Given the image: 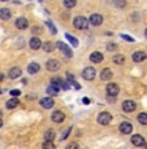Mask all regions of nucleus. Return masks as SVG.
<instances>
[{
	"label": "nucleus",
	"instance_id": "c03bdc74",
	"mask_svg": "<svg viewBox=\"0 0 147 149\" xmlns=\"http://www.w3.org/2000/svg\"><path fill=\"white\" fill-rule=\"evenodd\" d=\"M145 145H146V148H147V144H145Z\"/></svg>",
	"mask_w": 147,
	"mask_h": 149
},
{
	"label": "nucleus",
	"instance_id": "7c9ffc66",
	"mask_svg": "<svg viewBox=\"0 0 147 149\" xmlns=\"http://www.w3.org/2000/svg\"><path fill=\"white\" fill-rule=\"evenodd\" d=\"M115 5L119 8H124L126 5V1L125 0H115Z\"/></svg>",
	"mask_w": 147,
	"mask_h": 149
},
{
	"label": "nucleus",
	"instance_id": "39448f33",
	"mask_svg": "<svg viewBox=\"0 0 147 149\" xmlns=\"http://www.w3.org/2000/svg\"><path fill=\"white\" fill-rule=\"evenodd\" d=\"M120 92V87L116 84V83H109V84L107 86V93L108 96L113 97V96H117Z\"/></svg>",
	"mask_w": 147,
	"mask_h": 149
},
{
	"label": "nucleus",
	"instance_id": "c9c22d12",
	"mask_svg": "<svg viewBox=\"0 0 147 149\" xmlns=\"http://www.w3.org/2000/svg\"><path fill=\"white\" fill-rule=\"evenodd\" d=\"M72 148H78V144L77 143H72V144H69L67 147V149H72Z\"/></svg>",
	"mask_w": 147,
	"mask_h": 149
},
{
	"label": "nucleus",
	"instance_id": "473e14b6",
	"mask_svg": "<svg viewBox=\"0 0 147 149\" xmlns=\"http://www.w3.org/2000/svg\"><path fill=\"white\" fill-rule=\"evenodd\" d=\"M43 148H55V145H53V143H51V141H47V140H46V143L44 144H43Z\"/></svg>",
	"mask_w": 147,
	"mask_h": 149
},
{
	"label": "nucleus",
	"instance_id": "aec40b11",
	"mask_svg": "<svg viewBox=\"0 0 147 149\" xmlns=\"http://www.w3.org/2000/svg\"><path fill=\"white\" fill-rule=\"evenodd\" d=\"M39 70H40V66H39V64H37V62H31V64L27 66V71L30 74H37Z\"/></svg>",
	"mask_w": 147,
	"mask_h": 149
},
{
	"label": "nucleus",
	"instance_id": "cd10ccee",
	"mask_svg": "<svg viewBox=\"0 0 147 149\" xmlns=\"http://www.w3.org/2000/svg\"><path fill=\"white\" fill-rule=\"evenodd\" d=\"M65 38H67L68 40L72 43V45H74V47H77V45H78V40H77L76 38H73L70 34H65Z\"/></svg>",
	"mask_w": 147,
	"mask_h": 149
},
{
	"label": "nucleus",
	"instance_id": "a211bd4d",
	"mask_svg": "<svg viewBox=\"0 0 147 149\" xmlns=\"http://www.w3.org/2000/svg\"><path fill=\"white\" fill-rule=\"evenodd\" d=\"M112 77H113V74H112L111 69H104V70H102V73H100V78H102L103 81H109Z\"/></svg>",
	"mask_w": 147,
	"mask_h": 149
},
{
	"label": "nucleus",
	"instance_id": "c756f323",
	"mask_svg": "<svg viewBox=\"0 0 147 149\" xmlns=\"http://www.w3.org/2000/svg\"><path fill=\"white\" fill-rule=\"evenodd\" d=\"M46 25H47V26H48V29H50V30H51V34H53V35H55V34L57 33L56 27H55L53 25H52V24H51V22H50V21H47V22H46Z\"/></svg>",
	"mask_w": 147,
	"mask_h": 149
},
{
	"label": "nucleus",
	"instance_id": "7ed1b4c3",
	"mask_svg": "<svg viewBox=\"0 0 147 149\" xmlns=\"http://www.w3.org/2000/svg\"><path fill=\"white\" fill-rule=\"evenodd\" d=\"M111 121H112V116L108 113V111H102V113L98 116V122H99L100 125H103V126L108 125Z\"/></svg>",
	"mask_w": 147,
	"mask_h": 149
},
{
	"label": "nucleus",
	"instance_id": "f8f14e48",
	"mask_svg": "<svg viewBox=\"0 0 147 149\" xmlns=\"http://www.w3.org/2000/svg\"><path fill=\"white\" fill-rule=\"evenodd\" d=\"M103 22V17L100 16V14L95 13V14H91L90 17V24L94 25V26H99V25H102Z\"/></svg>",
	"mask_w": 147,
	"mask_h": 149
},
{
	"label": "nucleus",
	"instance_id": "2f4dec72",
	"mask_svg": "<svg viewBox=\"0 0 147 149\" xmlns=\"http://www.w3.org/2000/svg\"><path fill=\"white\" fill-rule=\"evenodd\" d=\"M107 49H108V51H115V49H117V44H115V43H109V44L107 45Z\"/></svg>",
	"mask_w": 147,
	"mask_h": 149
},
{
	"label": "nucleus",
	"instance_id": "5701e85b",
	"mask_svg": "<svg viewBox=\"0 0 147 149\" xmlns=\"http://www.w3.org/2000/svg\"><path fill=\"white\" fill-rule=\"evenodd\" d=\"M43 49H44L46 52H52V51L55 49L53 43H51V42H46L44 44H43Z\"/></svg>",
	"mask_w": 147,
	"mask_h": 149
},
{
	"label": "nucleus",
	"instance_id": "58836bf2",
	"mask_svg": "<svg viewBox=\"0 0 147 149\" xmlns=\"http://www.w3.org/2000/svg\"><path fill=\"white\" fill-rule=\"evenodd\" d=\"M83 102H85V104H89L90 101H89V99H83Z\"/></svg>",
	"mask_w": 147,
	"mask_h": 149
},
{
	"label": "nucleus",
	"instance_id": "f257e3e1",
	"mask_svg": "<svg viewBox=\"0 0 147 149\" xmlns=\"http://www.w3.org/2000/svg\"><path fill=\"white\" fill-rule=\"evenodd\" d=\"M73 25L76 29H78V30H86V29L89 27V21L86 17H82V16H78L74 18L73 21Z\"/></svg>",
	"mask_w": 147,
	"mask_h": 149
},
{
	"label": "nucleus",
	"instance_id": "a878e982",
	"mask_svg": "<svg viewBox=\"0 0 147 149\" xmlns=\"http://www.w3.org/2000/svg\"><path fill=\"white\" fill-rule=\"evenodd\" d=\"M138 122H139L141 125H147V113L138 114Z\"/></svg>",
	"mask_w": 147,
	"mask_h": 149
},
{
	"label": "nucleus",
	"instance_id": "f704fd0d",
	"mask_svg": "<svg viewBox=\"0 0 147 149\" xmlns=\"http://www.w3.org/2000/svg\"><path fill=\"white\" fill-rule=\"evenodd\" d=\"M21 95V92H20L18 90H12L11 91V96H20Z\"/></svg>",
	"mask_w": 147,
	"mask_h": 149
},
{
	"label": "nucleus",
	"instance_id": "9d476101",
	"mask_svg": "<svg viewBox=\"0 0 147 149\" xmlns=\"http://www.w3.org/2000/svg\"><path fill=\"white\" fill-rule=\"evenodd\" d=\"M51 118H52V121H53V122H56V123H61V122L65 119V116H64V113H63V111L56 110V111H53V113H52Z\"/></svg>",
	"mask_w": 147,
	"mask_h": 149
},
{
	"label": "nucleus",
	"instance_id": "423d86ee",
	"mask_svg": "<svg viewBox=\"0 0 147 149\" xmlns=\"http://www.w3.org/2000/svg\"><path fill=\"white\" fill-rule=\"evenodd\" d=\"M14 25H16V27L18 29V30H25V29H27V26H29V21L25 17H20V18L16 19Z\"/></svg>",
	"mask_w": 147,
	"mask_h": 149
},
{
	"label": "nucleus",
	"instance_id": "6e6552de",
	"mask_svg": "<svg viewBox=\"0 0 147 149\" xmlns=\"http://www.w3.org/2000/svg\"><path fill=\"white\" fill-rule=\"evenodd\" d=\"M46 66H47L48 71H57L61 65H60V62L57 61V60H50V61L46 64Z\"/></svg>",
	"mask_w": 147,
	"mask_h": 149
},
{
	"label": "nucleus",
	"instance_id": "b1692460",
	"mask_svg": "<svg viewBox=\"0 0 147 149\" xmlns=\"http://www.w3.org/2000/svg\"><path fill=\"white\" fill-rule=\"evenodd\" d=\"M124 61H125V57L122 56V54H116V56H113V62L117 65H121L124 64Z\"/></svg>",
	"mask_w": 147,
	"mask_h": 149
},
{
	"label": "nucleus",
	"instance_id": "72a5a7b5",
	"mask_svg": "<svg viewBox=\"0 0 147 149\" xmlns=\"http://www.w3.org/2000/svg\"><path fill=\"white\" fill-rule=\"evenodd\" d=\"M121 38L125 39V40H128V42H134V39H133V38H130V36L125 35V34H121Z\"/></svg>",
	"mask_w": 147,
	"mask_h": 149
},
{
	"label": "nucleus",
	"instance_id": "9b49d317",
	"mask_svg": "<svg viewBox=\"0 0 147 149\" xmlns=\"http://www.w3.org/2000/svg\"><path fill=\"white\" fill-rule=\"evenodd\" d=\"M132 143H133V145H135V147H143V145L146 144L143 136H141V135H133L132 136Z\"/></svg>",
	"mask_w": 147,
	"mask_h": 149
},
{
	"label": "nucleus",
	"instance_id": "f03ea898",
	"mask_svg": "<svg viewBox=\"0 0 147 149\" xmlns=\"http://www.w3.org/2000/svg\"><path fill=\"white\" fill-rule=\"evenodd\" d=\"M95 75H96V71H95V69L91 68V66L85 68L82 71V77H83V79H86V81H93L95 78Z\"/></svg>",
	"mask_w": 147,
	"mask_h": 149
},
{
	"label": "nucleus",
	"instance_id": "79ce46f5",
	"mask_svg": "<svg viewBox=\"0 0 147 149\" xmlns=\"http://www.w3.org/2000/svg\"><path fill=\"white\" fill-rule=\"evenodd\" d=\"M1 117H3V113H1V111H0V118H1Z\"/></svg>",
	"mask_w": 147,
	"mask_h": 149
},
{
	"label": "nucleus",
	"instance_id": "c85d7f7f",
	"mask_svg": "<svg viewBox=\"0 0 147 149\" xmlns=\"http://www.w3.org/2000/svg\"><path fill=\"white\" fill-rule=\"evenodd\" d=\"M77 4V0H64V7L67 8H73Z\"/></svg>",
	"mask_w": 147,
	"mask_h": 149
},
{
	"label": "nucleus",
	"instance_id": "4468645a",
	"mask_svg": "<svg viewBox=\"0 0 147 149\" xmlns=\"http://www.w3.org/2000/svg\"><path fill=\"white\" fill-rule=\"evenodd\" d=\"M146 57H147V54L145 52H142V51H137V52L133 53V61L134 62H142Z\"/></svg>",
	"mask_w": 147,
	"mask_h": 149
},
{
	"label": "nucleus",
	"instance_id": "4be33fe9",
	"mask_svg": "<svg viewBox=\"0 0 147 149\" xmlns=\"http://www.w3.org/2000/svg\"><path fill=\"white\" fill-rule=\"evenodd\" d=\"M55 131L53 130H47L46 131V134H44V139L47 140V141H52V140L55 139Z\"/></svg>",
	"mask_w": 147,
	"mask_h": 149
},
{
	"label": "nucleus",
	"instance_id": "a19ab883",
	"mask_svg": "<svg viewBox=\"0 0 147 149\" xmlns=\"http://www.w3.org/2000/svg\"><path fill=\"white\" fill-rule=\"evenodd\" d=\"M145 36L147 38V29H146V31H145Z\"/></svg>",
	"mask_w": 147,
	"mask_h": 149
},
{
	"label": "nucleus",
	"instance_id": "e433bc0d",
	"mask_svg": "<svg viewBox=\"0 0 147 149\" xmlns=\"http://www.w3.org/2000/svg\"><path fill=\"white\" fill-rule=\"evenodd\" d=\"M70 130H72V127H69V128H68V130H67V132H65V134H64V135H63V140H64V139H67V136H68V134H69V132H70Z\"/></svg>",
	"mask_w": 147,
	"mask_h": 149
},
{
	"label": "nucleus",
	"instance_id": "4c0bfd02",
	"mask_svg": "<svg viewBox=\"0 0 147 149\" xmlns=\"http://www.w3.org/2000/svg\"><path fill=\"white\" fill-rule=\"evenodd\" d=\"M3 79H4V75H3V73H0V82H1Z\"/></svg>",
	"mask_w": 147,
	"mask_h": 149
},
{
	"label": "nucleus",
	"instance_id": "393cba45",
	"mask_svg": "<svg viewBox=\"0 0 147 149\" xmlns=\"http://www.w3.org/2000/svg\"><path fill=\"white\" fill-rule=\"evenodd\" d=\"M47 92L50 93V95H57V92H59V87L55 84H51L50 87L47 88Z\"/></svg>",
	"mask_w": 147,
	"mask_h": 149
},
{
	"label": "nucleus",
	"instance_id": "412c9836",
	"mask_svg": "<svg viewBox=\"0 0 147 149\" xmlns=\"http://www.w3.org/2000/svg\"><path fill=\"white\" fill-rule=\"evenodd\" d=\"M5 105H7L8 109H14V108H17L20 105V101H18V99H16V97H12L11 100H8Z\"/></svg>",
	"mask_w": 147,
	"mask_h": 149
},
{
	"label": "nucleus",
	"instance_id": "6ab92c4d",
	"mask_svg": "<svg viewBox=\"0 0 147 149\" xmlns=\"http://www.w3.org/2000/svg\"><path fill=\"white\" fill-rule=\"evenodd\" d=\"M11 16H12V13H11V10L8 9V8H1V9H0V18L1 19L7 21V19L11 18Z\"/></svg>",
	"mask_w": 147,
	"mask_h": 149
},
{
	"label": "nucleus",
	"instance_id": "bb28decb",
	"mask_svg": "<svg viewBox=\"0 0 147 149\" xmlns=\"http://www.w3.org/2000/svg\"><path fill=\"white\" fill-rule=\"evenodd\" d=\"M63 79L61 78H59V77H55V78L51 79V84H55V86H57V87H61V84H63Z\"/></svg>",
	"mask_w": 147,
	"mask_h": 149
},
{
	"label": "nucleus",
	"instance_id": "ea45409f",
	"mask_svg": "<svg viewBox=\"0 0 147 149\" xmlns=\"http://www.w3.org/2000/svg\"><path fill=\"white\" fill-rule=\"evenodd\" d=\"M1 126H3V121H1V118H0V128H1Z\"/></svg>",
	"mask_w": 147,
	"mask_h": 149
},
{
	"label": "nucleus",
	"instance_id": "ddd939ff",
	"mask_svg": "<svg viewBox=\"0 0 147 149\" xmlns=\"http://www.w3.org/2000/svg\"><path fill=\"white\" fill-rule=\"evenodd\" d=\"M53 99L52 97H43L42 100H40V105H42L43 108H46V109H51L53 107Z\"/></svg>",
	"mask_w": 147,
	"mask_h": 149
},
{
	"label": "nucleus",
	"instance_id": "37998d69",
	"mask_svg": "<svg viewBox=\"0 0 147 149\" xmlns=\"http://www.w3.org/2000/svg\"><path fill=\"white\" fill-rule=\"evenodd\" d=\"M1 1H8V0H1Z\"/></svg>",
	"mask_w": 147,
	"mask_h": 149
},
{
	"label": "nucleus",
	"instance_id": "dca6fc26",
	"mask_svg": "<svg viewBox=\"0 0 147 149\" xmlns=\"http://www.w3.org/2000/svg\"><path fill=\"white\" fill-rule=\"evenodd\" d=\"M21 74H22V71L20 68H12L9 70V73H8V75H9L11 79H17L18 77H21Z\"/></svg>",
	"mask_w": 147,
	"mask_h": 149
},
{
	"label": "nucleus",
	"instance_id": "1a4fd4ad",
	"mask_svg": "<svg viewBox=\"0 0 147 149\" xmlns=\"http://www.w3.org/2000/svg\"><path fill=\"white\" fill-rule=\"evenodd\" d=\"M57 47H59V49L63 53L65 54V56H68V57H72L73 56V53H72V49L68 47L65 43H63V42H57Z\"/></svg>",
	"mask_w": 147,
	"mask_h": 149
},
{
	"label": "nucleus",
	"instance_id": "f3484780",
	"mask_svg": "<svg viewBox=\"0 0 147 149\" xmlns=\"http://www.w3.org/2000/svg\"><path fill=\"white\" fill-rule=\"evenodd\" d=\"M42 47V42H40V39L38 38H31L30 39V48L34 51L39 49V48Z\"/></svg>",
	"mask_w": 147,
	"mask_h": 149
},
{
	"label": "nucleus",
	"instance_id": "0eeeda50",
	"mask_svg": "<svg viewBox=\"0 0 147 149\" xmlns=\"http://www.w3.org/2000/svg\"><path fill=\"white\" fill-rule=\"evenodd\" d=\"M119 128H120L121 134H125V135H129V134H132V131H133V126L129 122H122Z\"/></svg>",
	"mask_w": 147,
	"mask_h": 149
},
{
	"label": "nucleus",
	"instance_id": "a18cd8bd",
	"mask_svg": "<svg viewBox=\"0 0 147 149\" xmlns=\"http://www.w3.org/2000/svg\"><path fill=\"white\" fill-rule=\"evenodd\" d=\"M0 93H1V90H0Z\"/></svg>",
	"mask_w": 147,
	"mask_h": 149
},
{
	"label": "nucleus",
	"instance_id": "49530a36",
	"mask_svg": "<svg viewBox=\"0 0 147 149\" xmlns=\"http://www.w3.org/2000/svg\"><path fill=\"white\" fill-rule=\"evenodd\" d=\"M39 1H42V0H39Z\"/></svg>",
	"mask_w": 147,
	"mask_h": 149
},
{
	"label": "nucleus",
	"instance_id": "2eb2a0df",
	"mask_svg": "<svg viewBox=\"0 0 147 149\" xmlns=\"http://www.w3.org/2000/svg\"><path fill=\"white\" fill-rule=\"evenodd\" d=\"M90 61L94 62V64H99V62L103 61V54L100 52H93L90 54Z\"/></svg>",
	"mask_w": 147,
	"mask_h": 149
},
{
	"label": "nucleus",
	"instance_id": "20e7f679",
	"mask_svg": "<svg viewBox=\"0 0 147 149\" xmlns=\"http://www.w3.org/2000/svg\"><path fill=\"white\" fill-rule=\"evenodd\" d=\"M135 108H137V104H135L134 101H132V100H125V101L122 102V110L126 111V113L134 111Z\"/></svg>",
	"mask_w": 147,
	"mask_h": 149
}]
</instances>
